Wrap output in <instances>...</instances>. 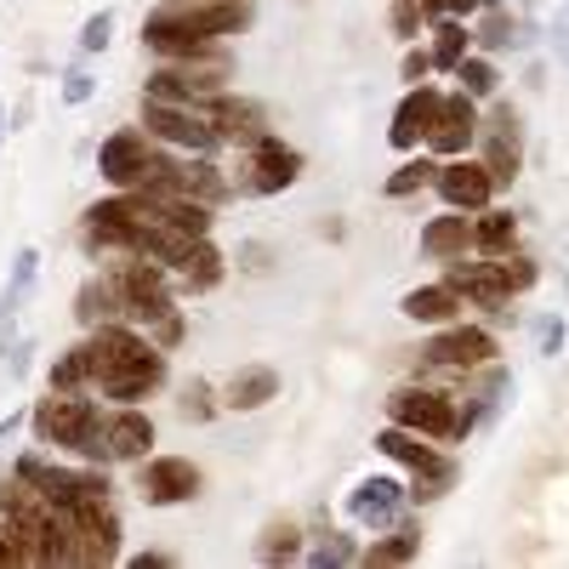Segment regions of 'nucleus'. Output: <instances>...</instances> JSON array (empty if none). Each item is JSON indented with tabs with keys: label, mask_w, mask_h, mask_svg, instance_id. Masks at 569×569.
I'll list each match as a JSON object with an SVG mask.
<instances>
[{
	"label": "nucleus",
	"mask_w": 569,
	"mask_h": 569,
	"mask_svg": "<svg viewBox=\"0 0 569 569\" xmlns=\"http://www.w3.org/2000/svg\"><path fill=\"white\" fill-rule=\"evenodd\" d=\"M490 0H445V12H456V18H467V12H485Z\"/></svg>",
	"instance_id": "a18cd8bd"
},
{
	"label": "nucleus",
	"mask_w": 569,
	"mask_h": 569,
	"mask_svg": "<svg viewBox=\"0 0 569 569\" xmlns=\"http://www.w3.org/2000/svg\"><path fill=\"white\" fill-rule=\"evenodd\" d=\"M103 439H109V461H142L154 445V421L142 410H114L103 416Z\"/></svg>",
	"instance_id": "4be33fe9"
},
{
	"label": "nucleus",
	"mask_w": 569,
	"mask_h": 569,
	"mask_svg": "<svg viewBox=\"0 0 569 569\" xmlns=\"http://www.w3.org/2000/svg\"><path fill=\"white\" fill-rule=\"evenodd\" d=\"M160 222V206L154 194H142V188H126L114 200H98L86 211V246L91 251H126V257H142L149 246V228Z\"/></svg>",
	"instance_id": "7ed1b4c3"
},
{
	"label": "nucleus",
	"mask_w": 569,
	"mask_h": 569,
	"mask_svg": "<svg viewBox=\"0 0 569 569\" xmlns=\"http://www.w3.org/2000/svg\"><path fill=\"white\" fill-rule=\"evenodd\" d=\"M496 359V337L479 325H450L427 342V365H445V370H485Z\"/></svg>",
	"instance_id": "f8f14e48"
},
{
	"label": "nucleus",
	"mask_w": 569,
	"mask_h": 569,
	"mask_svg": "<svg viewBox=\"0 0 569 569\" xmlns=\"http://www.w3.org/2000/svg\"><path fill=\"white\" fill-rule=\"evenodd\" d=\"M467 246H472L467 217H433V222L421 228V251L433 257V262H456V257H467Z\"/></svg>",
	"instance_id": "393cba45"
},
{
	"label": "nucleus",
	"mask_w": 569,
	"mask_h": 569,
	"mask_svg": "<svg viewBox=\"0 0 569 569\" xmlns=\"http://www.w3.org/2000/svg\"><path fill=\"white\" fill-rule=\"evenodd\" d=\"M166 563H171L166 552H142V558H137V569H166Z\"/></svg>",
	"instance_id": "de8ad7c7"
},
{
	"label": "nucleus",
	"mask_w": 569,
	"mask_h": 569,
	"mask_svg": "<svg viewBox=\"0 0 569 569\" xmlns=\"http://www.w3.org/2000/svg\"><path fill=\"white\" fill-rule=\"evenodd\" d=\"M91 91H98V86H91V74H86V69H74V74H63V103H86V98H91Z\"/></svg>",
	"instance_id": "79ce46f5"
},
{
	"label": "nucleus",
	"mask_w": 569,
	"mask_h": 569,
	"mask_svg": "<svg viewBox=\"0 0 569 569\" xmlns=\"http://www.w3.org/2000/svg\"><path fill=\"white\" fill-rule=\"evenodd\" d=\"M74 313H80V325H103L109 313H120V297H114V279H109V284H98V279H91L86 291L74 297Z\"/></svg>",
	"instance_id": "c756f323"
},
{
	"label": "nucleus",
	"mask_w": 569,
	"mask_h": 569,
	"mask_svg": "<svg viewBox=\"0 0 569 569\" xmlns=\"http://www.w3.org/2000/svg\"><path fill=\"white\" fill-rule=\"evenodd\" d=\"M479 40H485V46H512V40H518V23H512V12H501V7H496V12L485 18Z\"/></svg>",
	"instance_id": "58836bf2"
},
{
	"label": "nucleus",
	"mask_w": 569,
	"mask_h": 569,
	"mask_svg": "<svg viewBox=\"0 0 569 569\" xmlns=\"http://www.w3.org/2000/svg\"><path fill=\"white\" fill-rule=\"evenodd\" d=\"M536 279H541V268H536L530 257L501 251V257H490V262H450V279H445V284H456V291L472 297L479 308H501L512 291H530Z\"/></svg>",
	"instance_id": "423d86ee"
},
{
	"label": "nucleus",
	"mask_w": 569,
	"mask_h": 569,
	"mask_svg": "<svg viewBox=\"0 0 569 569\" xmlns=\"http://www.w3.org/2000/svg\"><path fill=\"white\" fill-rule=\"evenodd\" d=\"M456 80H461V91H467L472 103H479V98H490V91H496V69H490L485 58H461V63H456Z\"/></svg>",
	"instance_id": "72a5a7b5"
},
{
	"label": "nucleus",
	"mask_w": 569,
	"mask_h": 569,
	"mask_svg": "<svg viewBox=\"0 0 569 569\" xmlns=\"http://www.w3.org/2000/svg\"><path fill=\"white\" fill-rule=\"evenodd\" d=\"M467 58V29L461 23H439L433 29V69H456Z\"/></svg>",
	"instance_id": "473e14b6"
},
{
	"label": "nucleus",
	"mask_w": 569,
	"mask_h": 569,
	"mask_svg": "<svg viewBox=\"0 0 569 569\" xmlns=\"http://www.w3.org/2000/svg\"><path fill=\"white\" fill-rule=\"evenodd\" d=\"M12 563H34V547H29V536L12 525H0V569H12Z\"/></svg>",
	"instance_id": "c9c22d12"
},
{
	"label": "nucleus",
	"mask_w": 569,
	"mask_h": 569,
	"mask_svg": "<svg viewBox=\"0 0 569 569\" xmlns=\"http://www.w3.org/2000/svg\"><path fill=\"white\" fill-rule=\"evenodd\" d=\"M114 297H120V313H131V319H142V325L160 330V348L182 342V319H177V308H171V284H166L160 262L137 257V262L114 268Z\"/></svg>",
	"instance_id": "39448f33"
},
{
	"label": "nucleus",
	"mask_w": 569,
	"mask_h": 569,
	"mask_svg": "<svg viewBox=\"0 0 569 569\" xmlns=\"http://www.w3.org/2000/svg\"><path fill=\"white\" fill-rule=\"evenodd\" d=\"M217 91H222V63L194 69V58H188V69L166 63V69L149 74V98H160V103H206Z\"/></svg>",
	"instance_id": "4468645a"
},
{
	"label": "nucleus",
	"mask_w": 569,
	"mask_h": 569,
	"mask_svg": "<svg viewBox=\"0 0 569 569\" xmlns=\"http://www.w3.org/2000/svg\"><path fill=\"white\" fill-rule=\"evenodd\" d=\"M512 240H518V217L485 206V217L472 222V246H479L485 257H501V251H512Z\"/></svg>",
	"instance_id": "cd10ccee"
},
{
	"label": "nucleus",
	"mask_w": 569,
	"mask_h": 569,
	"mask_svg": "<svg viewBox=\"0 0 569 569\" xmlns=\"http://www.w3.org/2000/svg\"><path fill=\"white\" fill-rule=\"evenodd\" d=\"M34 433H40V445L74 450V456H86V461H109L103 416H98V405H91V399L52 393L46 405H34Z\"/></svg>",
	"instance_id": "20e7f679"
},
{
	"label": "nucleus",
	"mask_w": 569,
	"mask_h": 569,
	"mask_svg": "<svg viewBox=\"0 0 569 569\" xmlns=\"http://www.w3.org/2000/svg\"><path fill=\"white\" fill-rule=\"evenodd\" d=\"M142 126H149V137L160 142H177V149H194V154H211L217 149V131L206 126V114L194 103H160V98H142Z\"/></svg>",
	"instance_id": "9d476101"
},
{
	"label": "nucleus",
	"mask_w": 569,
	"mask_h": 569,
	"mask_svg": "<svg viewBox=\"0 0 569 569\" xmlns=\"http://www.w3.org/2000/svg\"><path fill=\"white\" fill-rule=\"evenodd\" d=\"M433 177H439V166H433V160H410V166H399V171L388 177V200H410L416 188H427Z\"/></svg>",
	"instance_id": "2f4dec72"
},
{
	"label": "nucleus",
	"mask_w": 569,
	"mask_h": 569,
	"mask_svg": "<svg viewBox=\"0 0 569 569\" xmlns=\"http://www.w3.org/2000/svg\"><path fill=\"white\" fill-rule=\"evenodd\" d=\"M18 479L34 485L58 512H69V507H80V501H91V496H109V479H103V472H91V467H86V472L52 467V461H40V456H23V461H18Z\"/></svg>",
	"instance_id": "1a4fd4ad"
},
{
	"label": "nucleus",
	"mask_w": 569,
	"mask_h": 569,
	"mask_svg": "<svg viewBox=\"0 0 569 569\" xmlns=\"http://www.w3.org/2000/svg\"><path fill=\"white\" fill-rule=\"evenodd\" d=\"M536 342H541V353H563V319H541Z\"/></svg>",
	"instance_id": "37998d69"
},
{
	"label": "nucleus",
	"mask_w": 569,
	"mask_h": 569,
	"mask_svg": "<svg viewBox=\"0 0 569 569\" xmlns=\"http://www.w3.org/2000/svg\"><path fill=\"white\" fill-rule=\"evenodd\" d=\"M297 177H302V154L297 149H284L279 137H257L251 142V177H246L251 194H279V188H291Z\"/></svg>",
	"instance_id": "2eb2a0df"
},
{
	"label": "nucleus",
	"mask_w": 569,
	"mask_h": 569,
	"mask_svg": "<svg viewBox=\"0 0 569 569\" xmlns=\"http://www.w3.org/2000/svg\"><path fill=\"white\" fill-rule=\"evenodd\" d=\"M439 91L433 86H410L405 91V103L393 109V126H388V142L393 149H416V142H427V131H433V120H439Z\"/></svg>",
	"instance_id": "6ab92c4d"
},
{
	"label": "nucleus",
	"mask_w": 569,
	"mask_h": 569,
	"mask_svg": "<svg viewBox=\"0 0 569 569\" xmlns=\"http://www.w3.org/2000/svg\"><path fill=\"white\" fill-rule=\"evenodd\" d=\"M18 421H23V410H12V416H0V445H7V439L18 433Z\"/></svg>",
	"instance_id": "49530a36"
},
{
	"label": "nucleus",
	"mask_w": 569,
	"mask_h": 569,
	"mask_svg": "<svg viewBox=\"0 0 569 569\" xmlns=\"http://www.w3.org/2000/svg\"><path fill=\"white\" fill-rule=\"evenodd\" d=\"M149 160H154V149H149V137L142 131H114V137H103V149H98V171H103V182H114V188H142V171H149Z\"/></svg>",
	"instance_id": "ddd939ff"
},
{
	"label": "nucleus",
	"mask_w": 569,
	"mask_h": 569,
	"mask_svg": "<svg viewBox=\"0 0 569 569\" xmlns=\"http://www.w3.org/2000/svg\"><path fill=\"white\" fill-rule=\"evenodd\" d=\"M353 558H359V552H353V541H348V536H330L319 552H308V563H313V569H342V563H353Z\"/></svg>",
	"instance_id": "4c0bfd02"
},
{
	"label": "nucleus",
	"mask_w": 569,
	"mask_h": 569,
	"mask_svg": "<svg viewBox=\"0 0 569 569\" xmlns=\"http://www.w3.org/2000/svg\"><path fill=\"white\" fill-rule=\"evenodd\" d=\"M427 69H433V52H405V63H399V74H405L410 86H421Z\"/></svg>",
	"instance_id": "c03bdc74"
},
{
	"label": "nucleus",
	"mask_w": 569,
	"mask_h": 569,
	"mask_svg": "<svg viewBox=\"0 0 569 569\" xmlns=\"http://www.w3.org/2000/svg\"><path fill=\"white\" fill-rule=\"evenodd\" d=\"M109 34H114V12L103 7V12H91V18H86V29H80V52H103Z\"/></svg>",
	"instance_id": "e433bc0d"
},
{
	"label": "nucleus",
	"mask_w": 569,
	"mask_h": 569,
	"mask_svg": "<svg viewBox=\"0 0 569 569\" xmlns=\"http://www.w3.org/2000/svg\"><path fill=\"white\" fill-rule=\"evenodd\" d=\"M182 416L188 421H211V388L206 382H188L182 388Z\"/></svg>",
	"instance_id": "ea45409f"
},
{
	"label": "nucleus",
	"mask_w": 569,
	"mask_h": 569,
	"mask_svg": "<svg viewBox=\"0 0 569 569\" xmlns=\"http://www.w3.org/2000/svg\"><path fill=\"white\" fill-rule=\"evenodd\" d=\"M297 558V525H268L262 530V563H291Z\"/></svg>",
	"instance_id": "f704fd0d"
},
{
	"label": "nucleus",
	"mask_w": 569,
	"mask_h": 569,
	"mask_svg": "<svg viewBox=\"0 0 569 569\" xmlns=\"http://www.w3.org/2000/svg\"><path fill=\"white\" fill-rule=\"evenodd\" d=\"M421 12H445V0H421Z\"/></svg>",
	"instance_id": "09e8293b"
},
{
	"label": "nucleus",
	"mask_w": 569,
	"mask_h": 569,
	"mask_svg": "<svg viewBox=\"0 0 569 569\" xmlns=\"http://www.w3.org/2000/svg\"><path fill=\"white\" fill-rule=\"evenodd\" d=\"M472 137H479V109H472L467 91H456V98L439 103V120H433V131H427V142H433V154L456 160V154H467Z\"/></svg>",
	"instance_id": "f3484780"
},
{
	"label": "nucleus",
	"mask_w": 569,
	"mask_h": 569,
	"mask_svg": "<svg viewBox=\"0 0 569 569\" xmlns=\"http://www.w3.org/2000/svg\"><path fill=\"white\" fill-rule=\"evenodd\" d=\"M518 160H525V142H518V114L501 103V109L490 114V126H485V171L496 177V188L518 177Z\"/></svg>",
	"instance_id": "aec40b11"
},
{
	"label": "nucleus",
	"mask_w": 569,
	"mask_h": 569,
	"mask_svg": "<svg viewBox=\"0 0 569 569\" xmlns=\"http://www.w3.org/2000/svg\"><path fill=\"white\" fill-rule=\"evenodd\" d=\"M177 273H182V284H188V291H211V284L222 279V251H217L211 240H194V246L182 251Z\"/></svg>",
	"instance_id": "bb28decb"
},
{
	"label": "nucleus",
	"mask_w": 569,
	"mask_h": 569,
	"mask_svg": "<svg viewBox=\"0 0 569 569\" xmlns=\"http://www.w3.org/2000/svg\"><path fill=\"white\" fill-rule=\"evenodd\" d=\"M279 393V376L268 370V365H251V370H240V376H233V382H228V410H262L268 399Z\"/></svg>",
	"instance_id": "a878e982"
},
{
	"label": "nucleus",
	"mask_w": 569,
	"mask_h": 569,
	"mask_svg": "<svg viewBox=\"0 0 569 569\" xmlns=\"http://www.w3.org/2000/svg\"><path fill=\"white\" fill-rule=\"evenodd\" d=\"M399 507H405V485H399V479H365V485L348 496V518H353V525H365V530L393 525Z\"/></svg>",
	"instance_id": "412c9836"
},
{
	"label": "nucleus",
	"mask_w": 569,
	"mask_h": 569,
	"mask_svg": "<svg viewBox=\"0 0 569 569\" xmlns=\"http://www.w3.org/2000/svg\"><path fill=\"white\" fill-rule=\"evenodd\" d=\"M80 388H91V359H86V342H80V348H69V353L52 365V393H80Z\"/></svg>",
	"instance_id": "7c9ffc66"
},
{
	"label": "nucleus",
	"mask_w": 569,
	"mask_h": 569,
	"mask_svg": "<svg viewBox=\"0 0 569 569\" xmlns=\"http://www.w3.org/2000/svg\"><path fill=\"white\" fill-rule=\"evenodd\" d=\"M388 421L393 427H410V433H421V439H467L456 399L450 393H433V388H399L388 399Z\"/></svg>",
	"instance_id": "6e6552de"
},
{
	"label": "nucleus",
	"mask_w": 569,
	"mask_h": 569,
	"mask_svg": "<svg viewBox=\"0 0 569 569\" xmlns=\"http://www.w3.org/2000/svg\"><path fill=\"white\" fill-rule=\"evenodd\" d=\"M421 552V530L416 525H399L393 536H382V541H376L359 563H370V569H393V563H410Z\"/></svg>",
	"instance_id": "c85d7f7f"
},
{
	"label": "nucleus",
	"mask_w": 569,
	"mask_h": 569,
	"mask_svg": "<svg viewBox=\"0 0 569 569\" xmlns=\"http://www.w3.org/2000/svg\"><path fill=\"white\" fill-rule=\"evenodd\" d=\"M393 29L399 34H416L421 29V0H393Z\"/></svg>",
	"instance_id": "a19ab883"
},
{
	"label": "nucleus",
	"mask_w": 569,
	"mask_h": 569,
	"mask_svg": "<svg viewBox=\"0 0 569 569\" xmlns=\"http://www.w3.org/2000/svg\"><path fill=\"white\" fill-rule=\"evenodd\" d=\"M376 450L416 472V485L405 490V501H439L456 485V461H445L433 445H421V433H410V427H382V433H376Z\"/></svg>",
	"instance_id": "0eeeda50"
},
{
	"label": "nucleus",
	"mask_w": 569,
	"mask_h": 569,
	"mask_svg": "<svg viewBox=\"0 0 569 569\" xmlns=\"http://www.w3.org/2000/svg\"><path fill=\"white\" fill-rule=\"evenodd\" d=\"M246 0H166V7L142 23V46L171 63H188V58H206L217 34H233L246 29Z\"/></svg>",
	"instance_id": "f257e3e1"
},
{
	"label": "nucleus",
	"mask_w": 569,
	"mask_h": 569,
	"mask_svg": "<svg viewBox=\"0 0 569 569\" xmlns=\"http://www.w3.org/2000/svg\"><path fill=\"white\" fill-rule=\"evenodd\" d=\"M34 273H40V251H18L12 279H7V291H0V348H7V353H12V313L23 308V297H29Z\"/></svg>",
	"instance_id": "b1692460"
},
{
	"label": "nucleus",
	"mask_w": 569,
	"mask_h": 569,
	"mask_svg": "<svg viewBox=\"0 0 569 569\" xmlns=\"http://www.w3.org/2000/svg\"><path fill=\"white\" fill-rule=\"evenodd\" d=\"M91 359V388H103L109 399H142L166 382V353L160 342H142L126 325H98V337L86 342Z\"/></svg>",
	"instance_id": "f03ea898"
},
{
	"label": "nucleus",
	"mask_w": 569,
	"mask_h": 569,
	"mask_svg": "<svg viewBox=\"0 0 569 569\" xmlns=\"http://www.w3.org/2000/svg\"><path fill=\"white\" fill-rule=\"evenodd\" d=\"M439 194H445V206L450 211H485L490 206V194H496V177L485 171V160H450V166H439Z\"/></svg>",
	"instance_id": "dca6fc26"
},
{
	"label": "nucleus",
	"mask_w": 569,
	"mask_h": 569,
	"mask_svg": "<svg viewBox=\"0 0 569 569\" xmlns=\"http://www.w3.org/2000/svg\"><path fill=\"white\" fill-rule=\"evenodd\" d=\"M456 308H461V291H456V284H421V291H410V297L399 302V313L416 319V325H450Z\"/></svg>",
	"instance_id": "5701e85b"
},
{
	"label": "nucleus",
	"mask_w": 569,
	"mask_h": 569,
	"mask_svg": "<svg viewBox=\"0 0 569 569\" xmlns=\"http://www.w3.org/2000/svg\"><path fill=\"white\" fill-rule=\"evenodd\" d=\"M194 109H200V114H206V126H211L217 137H228V142H246V149H251L257 137H268L262 109H257V103H246V98H222V91H217V98H206V103H194Z\"/></svg>",
	"instance_id": "a211bd4d"
},
{
	"label": "nucleus",
	"mask_w": 569,
	"mask_h": 569,
	"mask_svg": "<svg viewBox=\"0 0 569 569\" xmlns=\"http://www.w3.org/2000/svg\"><path fill=\"white\" fill-rule=\"evenodd\" d=\"M137 490H142V501H149V507L194 501V496H200V467H194V461H182V456H154L149 467H142Z\"/></svg>",
	"instance_id": "9b49d317"
}]
</instances>
